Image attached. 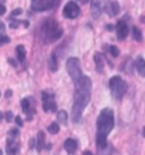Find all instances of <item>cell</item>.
Masks as SVG:
<instances>
[{
  "label": "cell",
  "mask_w": 145,
  "mask_h": 155,
  "mask_svg": "<svg viewBox=\"0 0 145 155\" xmlns=\"http://www.w3.org/2000/svg\"><path fill=\"white\" fill-rule=\"evenodd\" d=\"M75 83V92H74V104L72 110V119L74 123L81 121L83 112L91 101V89L92 81L88 77L83 75Z\"/></svg>",
  "instance_id": "6da1fadb"
},
{
  "label": "cell",
  "mask_w": 145,
  "mask_h": 155,
  "mask_svg": "<svg viewBox=\"0 0 145 155\" xmlns=\"http://www.w3.org/2000/svg\"><path fill=\"white\" fill-rule=\"evenodd\" d=\"M97 135L108 136L115 127V114L111 108H103L97 116Z\"/></svg>",
  "instance_id": "7a4b0ae2"
},
{
  "label": "cell",
  "mask_w": 145,
  "mask_h": 155,
  "mask_svg": "<svg viewBox=\"0 0 145 155\" xmlns=\"http://www.w3.org/2000/svg\"><path fill=\"white\" fill-rule=\"evenodd\" d=\"M109 87L112 92V96L116 98L117 101H121L122 97L125 96L127 91V83L125 80H122L119 75H115L109 80Z\"/></svg>",
  "instance_id": "3957f363"
},
{
  "label": "cell",
  "mask_w": 145,
  "mask_h": 155,
  "mask_svg": "<svg viewBox=\"0 0 145 155\" xmlns=\"http://www.w3.org/2000/svg\"><path fill=\"white\" fill-rule=\"evenodd\" d=\"M43 33L45 41L51 42L58 40L63 35V30L59 28V25L53 19H48L43 25Z\"/></svg>",
  "instance_id": "277c9868"
},
{
  "label": "cell",
  "mask_w": 145,
  "mask_h": 155,
  "mask_svg": "<svg viewBox=\"0 0 145 155\" xmlns=\"http://www.w3.org/2000/svg\"><path fill=\"white\" fill-rule=\"evenodd\" d=\"M66 68H67V72L69 74V77L72 78V80L74 82H76L77 80H79L83 77L81 63H79V59L78 58L76 57L68 58L67 63H66Z\"/></svg>",
  "instance_id": "5b68a950"
},
{
  "label": "cell",
  "mask_w": 145,
  "mask_h": 155,
  "mask_svg": "<svg viewBox=\"0 0 145 155\" xmlns=\"http://www.w3.org/2000/svg\"><path fill=\"white\" fill-rule=\"evenodd\" d=\"M59 0H32L31 8L35 12H44L53 8Z\"/></svg>",
  "instance_id": "8992f818"
},
{
  "label": "cell",
  "mask_w": 145,
  "mask_h": 155,
  "mask_svg": "<svg viewBox=\"0 0 145 155\" xmlns=\"http://www.w3.org/2000/svg\"><path fill=\"white\" fill-rule=\"evenodd\" d=\"M108 5V0H92L91 1V14L93 18H99L101 16L102 12L106 10Z\"/></svg>",
  "instance_id": "52a82bcc"
},
{
  "label": "cell",
  "mask_w": 145,
  "mask_h": 155,
  "mask_svg": "<svg viewBox=\"0 0 145 155\" xmlns=\"http://www.w3.org/2000/svg\"><path fill=\"white\" fill-rule=\"evenodd\" d=\"M63 15L66 18H69V19L76 18L78 15H79V7H78V5L76 2L69 1V2H67V5L63 7Z\"/></svg>",
  "instance_id": "ba28073f"
},
{
  "label": "cell",
  "mask_w": 145,
  "mask_h": 155,
  "mask_svg": "<svg viewBox=\"0 0 145 155\" xmlns=\"http://www.w3.org/2000/svg\"><path fill=\"white\" fill-rule=\"evenodd\" d=\"M117 38L119 40H125L128 35V26L124 21H119L117 24Z\"/></svg>",
  "instance_id": "9c48e42d"
},
{
  "label": "cell",
  "mask_w": 145,
  "mask_h": 155,
  "mask_svg": "<svg viewBox=\"0 0 145 155\" xmlns=\"http://www.w3.org/2000/svg\"><path fill=\"white\" fill-rule=\"evenodd\" d=\"M6 152L7 155H16L20 152V145L15 141L14 138H9L7 139V146H6Z\"/></svg>",
  "instance_id": "30bf717a"
},
{
  "label": "cell",
  "mask_w": 145,
  "mask_h": 155,
  "mask_svg": "<svg viewBox=\"0 0 145 155\" xmlns=\"http://www.w3.org/2000/svg\"><path fill=\"white\" fill-rule=\"evenodd\" d=\"M106 14L109 15V16H116L119 12H120V7H119V4L117 2V1H111V2H108V5L106 7Z\"/></svg>",
  "instance_id": "8fae6325"
},
{
  "label": "cell",
  "mask_w": 145,
  "mask_h": 155,
  "mask_svg": "<svg viewBox=\"0 0 145 155\" xmlns=\"http://www.w3.org/2000/svg\"><path fill=\"white\" fill-rule=\"evenodd\" d=\"M22 110L26 115H33L34 114V107L32 106V103L29 98H24L22 99Z\"/></svg>",
  "instance_id": "7c38bea8"
},
{
  "label": "cell",
  "mask_w": 145,
  "mask_h": 155,
  "mask_svg": "<svg viewBox=\"0 0 145 155\" xmlns=\"http://www.w3.org/2000/svg\"><path fill=\"white\" fill-rule=\"evenodd\" d=\"M63 147H65V150H66L68 154H74L77 150V143H76V140H74L72 138H68L67 140L65 141Z\"/></svg>",
  "instance_id": "4fadbf2b"
},
{
  "label": "cell",
  "mask_w": 145,
  "mask_h": 155,
  "mask_svg": "<svg viewBox=\"0 0 145 155\" xmlns=\"http://www.w3.org/2000/svg\"><path fill=\"white\" fill-rule=\"evenodd\" d=\"M135 66L140 77L145 78V59L142 57V56H138V57L136 58Z\"/></svg>",
  "instance_id": "5bb4252c"
},
{
  "label": "cell",
  "mask_w": 145,
  "mask_h": 155,
  "mask_svg": "<svg viewBox=\"0 0 145 155\" xmlns=\"http://www.w3.org/2000/svg\"><path fill=\"white\" fill-rule=\"evenodd\" d=\"M43 111L47 112H54L57 111V104L54 102V97H51L50 99H48L47 102H43Z\"/></svg>",
  "instance_id": "9a60e30c"
},
{
  "label": "cell",
  "mask_w": 145,
  "mask_h": 155,
  "mask_svg": "<svg viewBox=\"0 0 145 155\" xmlns=\"http://www.w3.org/2000/svg\"><path fill=\"white\" fill-rule=\"evenodd\" d=\"M94 62H95V68L99 73H102L104 70V59L101 54L97 53L94 55Z\"/></svg>",
  "instance_id": "2e32d148"
},
{
  "label": "cell",
  "mask_w": 145,
  "mask_h": 155,
  "mask_svg": "<svg viewBox=\"0 0 145 155\" xmlns=\"http://www.w3.org/2000/svg\"><path fill=\"white\" fill-rule=\"evenodd\" d=\"M44 143H45V135H44L43 131H39L38 137H36V150H39V152L42 150Z\"/></svg>",
  "instance_id": "e0dca14e"
},
{
  "label": "cell",
  "mask_w": 145,
  "mask_h": 155,
  "mask_svg": "<svg viewBox=\"0 0 145 155\" xmlns=\"http://www.w3.org/2000/svg\"><path fill=\"white\" fill-rule=\"evenodd\" d=\"M97 146L99 150H104L108 146V141H106V136H102V135H97Z\"/></svg>",
  "instance_id": "ac0fdd59"
},
{
  "label": "cell",
  "mask_w": 145,
  "mask_h": 155,
  "mask_svg": "<svg viewBox=\"0 0 145 155\" xmlns=\"http://www.w3.org/2000/svg\"><path fill=\"white\" fill-rule=\"evenodd\" d=\"M16 54H17V59L20 62H24L25 57H26V51H25L24 46H22V45L17 46L16 47Z\"/></svg>",
  "instance_id": "d6986e66"
},
{
  "label": "cell",
  "mask_w": 145,
  "mask_h": 155,
  "mask_svg": "<svg viewBox=\"0 0 145 155\" xmlns=\"http://www.w3.org/2000/svg\"><path fill=\"white\" fill-rule=\"evenodd\" d=\"M57 119H58L59 122H61L63 124H65V126H67V122H68V114L66 111H63V110H61V111H59L58 113H57Z\"/></svg>",
  "instance_id": "ffe728a7"
},
{
  "label": "cell",
  "mask_w": 145,
  "mask_h": 155,
  "mask_svg": "<svg viewBox=\"0 0 145 155\" xmlns=\"http://www.w3.org/2000/svg\"><path fill=\"white\" fill-rule=\"evenodd\" d=\"M49 66H50V70L52 72H56L58 70V62H57V58H56V55H52L51 56V59L49 62Z\"/></svg>",
  "instance_id": "44dd1931"
},
{
  "label": "cell",
  "mask_w": 145,
  "mask_h": 155,
  "mask_svg": "<svg viewBox=\"0 0 145 155\" xmlns=\"http://www.w3.org/2000/svg\"><path fill=\"white\" fill-rule=\"evenodd\" d=\"M59 130H60V128H59V124L57 123V122H53V123H51V124L48 127V131L51 134V135L58 134Z\"/></svg>",
  "instance_id": "7402d4cb"
},
{
  "label": "cell",
  "mask_w": 145,
  "mask_h": 155,
  "mask_svg": "<svg viewBox=\"0 0 145 155\" xmlns=\"http://www.w3.org/2000/svg\"><path fill=\"white\" fill-rule=\"evenodd\" d=\"M133 38L135 39L136 41H142V38H143L140 30L138 28H136V26L133 28Z\"/></svg>",
  "instance_id": "603a6c76"
},
{
  "label": "cell",
  "mask_w": 145,
  "mask_h": 155,
  "mask_svg": "<svg viewBox=\"0 0 145 155\" xmlns=\"http://www.w3.org/2000/svg\"><path fill=\"white\" fill-rule=\"evenodd\" d=\"M20 130H18V128H13V129H10L9 131H8V137L9 138H17L18 136H20Z\"/></svg>",
  "instance_id": "cb8c5ba5"
},
{
  "label": "cell",
  "mask_w": 145,
  "mask_h": 155,
  "mask_svg": "<svg viewBox=\"0 0 145 155\" xmlns=\"http://www.w3.org/2000/svg\"><path fill=\"white\" fill-rule=\"evenodd\" d=\"M109 51H110L111 56H113V57H118V56H119V54H120L119 49L117 48L116 46H110V47H109Z\"/></svg>",
  "instance_id": "d4e9b609"
},
{
  "label": "cell",
  "mask_w": 145,
  "mask_h": 155,
  "mask_svg": "<svg viewBox=\"0 0 145 155\" xmlns=\"http://www.w3.org/2000/svg\"><path fill=\"white\" fill-rule=\"evenodd\" d=\"M5 119H6V121H7V122H11V121H13V119H15L14 114H13V112H10V111L6 112Z\"/></svg>",
  "instance_id": "484cf974"
},
{
  "label": "cell",
  "mask_w": 145,
  "mask_h": 155,
  "mask_svg": "<svg viewBox=\"0 0 145 155\" xmlns=\"http://www.w3.org/2000/svg\"><path fill=\"white\" fill-rule=\"evenodd\" d=\"M10 41V39L7 37V35H0V46H2V45L5 44H8Z\"/></svg>",
  "instance_id": "4316f807"
},
{
  "label": "cell",
  "mask_w": 145,
  "mask_h": 155,
  "mask_svg": "<svg viewBox=\"0 0 145 155\" xmlns=\"http://www.w3.org/2000/svg\"><path fill=\"white\" fill-rule=\"evenodd\" d=\"M15 122H16V124H17L18 127L24 126V122H23V120H22L20 116H15Z\"/></svg>",
  "instance_id": "83f0119b"
},
{
  "label": "cell",
  "mask_w": 145,
  "mask_h": 155,
  "mask_svg": "<svg viewBox=\"0 0 145 155\" xmlns=\"http://www.w3.org/2000/svg\"><path fill=\"white\" fill-rule=\"evenodd\" d=\"M11 14H13V16H17V15H20V14H22V9H20V8H16V9L13 10V13H11Z\"/></svg>",
  "instance_id": "f1b7e54d"
},
{
  "label": "cell",
  "mask_w": 145,
  "mask_h": 155,
  "mask_svg": "<svg viewBox=\"0 0 145 155\" xmlns=\"http://www.w3.org/2000/svg\"><path fill=\"white\" fill-rule=\"evenodd\" d=\"M18 25H20V22H18V21H14V22H11V23H10L9 26L10 28H13V29H15V28H17Z\"/></svg>",
  "instance_id": "f546056e"
},
{
  "label": "cell",
  "mask_w": 145,
  "mask_h": 155,
  "mask_svg": "<svg viewBox=\"0 0 145 155\" xmlns=\"http://www.w3.org/2000/svg\"><path fill=\"white\" fill-rule=\"evenodd\" d=\"M6 13V7L4 5H1V4H0V16H1V15H4Z\"/></svg>",
  "instance_id": "4dcf8cb0"
},
{
  "label": "cell",
  "mask_w": 145,
  "mask_h": 155,
  "mask_svg": "<svg viewBox=\"0 0 145 155\" xmlns=\"http://www.w3.org/2000/svg\"><path fill=\"white\" fill-rule=\"evenodd\" d=\"M11 95H13V92H11V90H7L6 91V98H9V97H11Z\"/></svg>",
  "instance_id": "1f68e13d"
},
{
  "label": "cell",
  "mask_w": 145,
  "mask_h": 155,
  "mask_svg": "<svg viewBox=\"0 0 145 155\" xmlns=\"http://www.w3.org/2000/svg\"><path fill=\"white\" fill-rule=\"evenodd\" d=\"M8 62H9V63L11 64L13 66H16V62H15L14 59H11V58H9V59H8Z\"/></svg>",
  "instance_id": "d6a6232c"
},
{
  "label": "cell",
  "mask_w": 145,
  "mask_h": 155,
  "mask_svg": "<svg viewBox=\"0 0 145 155\" xmlns=\"http://www.w3.org/2000/svg\"><path fill=\"white\" fill-rule=\"evenodd\" d=\"M83 155H93L90 150H84V153H83Z\"/></svg>",
  "instance_id": "836d02e7"
},
{
  "label": "cell",
  "mask_w": 145,
  "mask_h": 155,
  "mask_svg": "<svg viewBox=\"0 0 145 155\" xmlns=\"http://www.w3.org/2000/svg\"><path fill=\"white\" fill-rule=\"evenodd\" d=\"M106 29L109 30V31H111V29H112V25H108V26H106Z\"/></svg>",
  "instance_id": "e575fe53"
},
{
  "label": "cell",
  "mask_w": 145,
  "mask_h": 155,
  "mask_svg": "<svg viewBox=\"0 0 145 155\" xmlns=\"http://www.w3.org/2000/svg\"><path fill=\"white\" fill-rule=\"evenodd\" d=\"M2 117H4V115H2V113H1V112H0V121H1V120H2Z\"/></svg>",
  "instance_id": "d590c367"
},
{
  "label": "cell",
  "mask_w": 145,
  "mask_h": 155,
  "mask_svg": "<svg viewBox=\"0 0 145 155\" xmlns=\"http://www.w3.org/2000/svg\"><path fill=\"white\" fill-rule=\"evenodd\" d=\"M79 1H82L83 4H85V2H87V1H88V0H79Z\"/></svg>",
  "instance_id": "8d00e7d4"
},
{
  "label": "cell",
  "mask_w": 145,
  "mask_h": 155,
  "mask_svg": "<svg viewBox=\"0 0 145 155\" xmlns=\"http://www.w3.org/2000/svg\"><path fill=\"white\" fill-rule=\"evenodd\" d=\"M143 136H144V137H145V128H144V129H143Z\"/></svg>",
  "instance_id": "74e56055"
},
{
  "label": "cell",
  "mask_w": 145,
  "mask_h": 155,
  "mask_svg": "<svg viewBox=\"0 0 145 155\" xmlns=\"http://www.w3.org/2000/svg\"><path fill=\"white\" fill-rule=\"evenodd\" d=\"M4 1H5V0H0V4H1V2H4Z\"/></svg>",
  "instance_id": "f35d334b"
},
{
  "label": "cell",
  "mask_w": 145,
  "mask_h": 155,
  "mask_svg": "<svg viewBox=\"0 0 145 155\" xmlns=\"http://www.w3.org/2000/svg\"><path fill=\"white\" fill-rule=\"evenodd\" d=\"M0 155H2V153H1V150H0Z\"/></svg>",
  "instance_id": "ab89813d"
}]
</instances>
